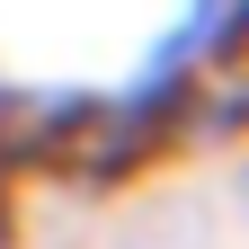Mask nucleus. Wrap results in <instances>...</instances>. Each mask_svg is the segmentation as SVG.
Instances as JSON below:
<instances>
[]
</instances>
